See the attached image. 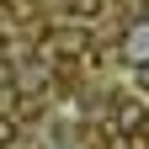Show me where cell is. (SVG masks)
Masks as SVG:
<instances>
[{
  "instance_id": "obj_1",
  "label": "cell",
  "mask_w": 149,
  "mask_h": 149,
  "mask_svg": "<svg viewBox=\"0 0 149 149\" xmlns=\"http://www.w3.org/2000/svg\"><path fill=\"white\" fill-rule=\"evenodd\" d=\"M112 128H117V139H144L149 133V101L144 96H117L112 101Z\"/></svg>"
},
{
  "instance_id": "obj_2",
  "label": "cell",
  "mask_w": 149,
  "mask_h": 149,
  "mask_svg": "<svg viewBox=\"0 0 149 149\" xmlns=\"http://www.w3.org/2000/svg\"><path fill=\"white\" fill-rule=\"evenodd\" d=\"M123 59L133 64V69L149 64V16H139V22L128 27V37H123Z\"/></svg>"
},
{
  "instance_id": "obj_3",
  "label": "cell",
  "mask_w": 149,
  "mask_h": 149,
  "mask_svg": "<svg viewBox=\"0 0 149 149\" xmlns=\"http://www.w3.org/2000/svg\"><path fill=\"white\" fill-rule=\"evenodd\" d=\"M69 16H74V22H96V16H101V0H69Z\"/></svg>"
},
{
  "instance_id": "obj_5",
  "label": "cell",
  "mask_w": 149,
  "mask_h": 149,
  "mask_svg": "<svg viewBox=\"0 0 149 149\" xmlns=\"http://www.w3.org/2000/svg\"><path fill=\"white\" fill-rule=\"evenodd\" d=\"M128 6H139V11H144V16H149V0H128Z\"/></svg>"
},
{
  "instance_id": "obj_4",
  "label": "cell",
  "mask_w": 149,
  "mask_h": 149,
  "mask_svg": "<svg viewBox=\"0 0 149 149\" xmlns=\"http://www.w3.org/2000/svg\"><path fill=\"white\" fill-rule=\"evenodd\" d=\"M16 144V117H0V149Z\"/></svg>"
}]
</instances>
